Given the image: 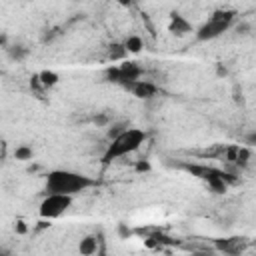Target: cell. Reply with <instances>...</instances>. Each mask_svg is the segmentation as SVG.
<instances>
[{
	"label": "cell",
	"instance_id": "6da1fadb",
	"mask_svg": "<svg viewBox=\"0 0 256 256\" xmlns=\"http://www.w3.org/2000/svg\"><path fill=\"white\" fill-rule=\"evenodd\" d=\"M94 186V180L78 174V172H70V170H52L46 178V190L48 194H70L74 196L76 192H82Z\"/></svg>",
	"mask_w": 256,
	"mask_h": 256
},
{
	"label": "cell",
	"instance_id": "7a4b0ae2",
	"mask_svg": "<svg viewBox=\"0 0 256 256\" xmlns=\"http://www.w3.org/2000/svg\"><path fill=\"white\" fill-rule=\"evenodd\" d=\"M144 140H146V132L140 130V128H124V130L118 132L112 138V142L108 144V148H106V152L102 156V162L110 164L112 160H116L120 156L136 152L138 148L144 144Z\"/></svg>",
	"mask_w": 256,
	"mask_h": 256
},
{
	"label": "cell",
	"instance_id": "3957f363",
	"mask_svg": "<svg viewBox=\"0 0 256 256\" xmlns=\"http://www.w3.org/2000/svg\"><path fill=\"white\" fill-rule=\"evenodd\" d=\"M234 16H236V12H234V10H216L214 14L210 16L208 22L198 30V34H196L198 40H214L220 34H224L230 28Z\"/></svg>",
	"mask_w": 256,
	"mask_h": 256
},
{
	"label": "cell",
	"instance_id": "277c9868",
	"mask_svg": "<svg viewBox=\"0 0 256 256\" xmlns=\"http://www.w3.org/2000/svg\"><path fill=\"white\" fill-rule=\"evenodd\" d=\"M72 204V196L70 194H48L40 204V216L44 220H54L58 216H62Z\"/></svg>",
	"mask_w": 256,
	"mask_h": 256
},
{
	"label": "cell",
	"instance_id": "5b68a950",
	"mask_svg": "<svg viewBox=\"0 0 256 256\" xmlns=\"http://www.w3.org/2000/svg\"><path fill=\"white\" fill-rule=\"evenodd\" d=\"M118 70H120V80H118V84H122L124 88L130 86L132 82H136V80L140 78V72H142L136 62H122L120 66H118Z\"/></svg>",
	"mask_w": 256,
	"mask_h": 256
},
{
	"label": "cell",
	"instance_id": "8992f818",
	"mask_svg": "<svg viewBox=\"0 0 256 256\" xmlns=\"http://www.w3.org/2000/svg\"><path fill=\"white\" fill-rule=\"evenodd\" d=\"M128 90H130L136 98H152L154 94H156V86H154V84L152 82H148V80H136V82H132L130 84V86H126Z\"/></svg>",
	"mask_w": 256,
	"mask_h": 256
},
{
	"label": "cell",
	"instance_id": "52a82bcc",
	"mask_svg": "<svg viewBox=\"0 0 256 256\" xmlns=\"http://www.w3.org/2000/svg\"><path fill=\"white\" fill-rule=\"evenodd\" d=\"M168 30L172 32V34H176V36H184V34H188V32L192 30V26H190V22H188V20H186L182 14L172 12V14H170Z\"/></svg>",
	"mask_w": 256,
	"mask_h": 256
},
{
	"label": "cell",
	"instance_id": "ba28073f",
	"mask_svg": "<svg viewBox=\"0 0 256 256\" xmlns=\"http://www.w3.org/2000/svg\"><path fill=\"white\" fill-rule=\"evenodd\" d=\"M216 246L224 252H230V254H236L242 250V244L238 238H230V240H216Z\"/></svg>",
	"mask_w": 256,
	"mask_h": 256
},
{
	"label": "cell",
	"instance_id": "9c48e42d",
	"mask_svg": "<svg viewBox=\"0 0 256 256\" xmlns=\"http://www.w3.org/2000/svg\"><path fill=\"white\" fill-rule=\"evenodd\" d=\"M96 244H98V240H96L94 236H86V238L80 242L78 250H80V254H84V256H90V254H96Z\"/></svg>",
	"mask_w": 256,
	"mask_h": 256
},
{
	"label": "cell",
	"instance_id": "30bf717a",
	"mask_svg": "<svg viewBox=\"0 0 256 256\" xmlns=\"http://www.w3.org/2000/svg\"><path fill=\"white\" fill-rule=\"evenodd\" d=\"M38 76H40V82H42V86H44V88L54 86V84L58 82V74L52 72V70H42Z\"/></svg>",
	"mask_w": 256,
	"mask_h": 256
},
{
	"label": "cell",
	"instance_id": "8fae6325",
	"mask_svg": "<svg viewBox=\"0 0 256 256\" xmlns=\"http://www.w3.org/2000/svg\"><path fill=\"white\" fill-rule=\"evenodd\" d=\"M124 46H126L128 52L138 54V52L142 50V38H140V36H130V38H128V40L124 42Z\"/></svg>",
	"mask_w": 256,
	"mask_h": 256
},
{
	"label": "cell",
	"instance_id": "7c38bea8",
	"mask_svg": "<svg viewBox=\"0 0 256 256\" xmlns=\"http://www.w3.org/2000/svg\"><path fill=\"white\" fill-rule=\"evenodd\" d=\"M248 158H250V150H248V148H240L238 146V154H236V160H234V164H236V166H246L248 164Z\"/></svg>",
	"mask_w": 256,
	"mask_h": 256
},
{
	"label": "cell",
	"instance_id": "4fadbf2b",
	"mask_svg": "<svg viewBox=\"0 0 256 256\" xmlns=\"http://www.w3.org/2000/svg\"><path fill=\"white\" fill-rule=\"evenodd\" d=\"M14 156H16V160H30V158H32V148H28V146H18L16 150H14Z\"/></svg>",
	"mask_w": 256,
	"mask_h": 256
},
{
	"label": "cell",
	"instance_id": "5bb4252c",
	"mask_svg": "<svg viewBox=\"0 0 256 256\" xmlns=\"http://www.w3.org/2000/svg\"><path fill=\"white\" fill-rule=\"evenodd\" d=\"M128 50H126V46H120V44H114V46H110V58L112 60H118V58H124V54H126Z\"/></svg>",
	"mask_w": 256,
	"mask_h": 256
},
{
	"label": "cell",
	"instance_id": "9a60e30c",
	"mask_svg": "<svg viewBox=\"0 0 256 256\" xmlns=\"http://www.w3.org/2000/svg\"><path fill=\"white\" fill-rule=\"evenodd\" d=\"M106 78H108L110 82H116V84H118V80H120V70H118V66H110L108 70H106Z\"/></svg>",
	"mask_w": 256,
	"mask_h": 256
},
{
	"label": "cell",
	"instance_id": "2e32d148",
	"mask_svg": "<svg viewBox=\"0 0 256 256\" xmlns=\"http://www.w3.org/2000/svg\"><path fill=\"white\" fill-rule=\"evenodd\" d=\"M10 56L16 58V60H20V58H24V56H26V50H24L22 46H14V48L10 50Z\"/></svg>",
	"mask_w": 256,
	"mask_h": 256
},
{
	"label": "cell",
	"instance_id": "e0dca14e",
	"mask_svg": "<svg viewBox=\"0 0 256 256\" xmlns=\"http://www.w3.org/2000/svg\"><path fill=\"white\" fill-rule=\"evenodd\" d=\"M118 234H120V238H128L132 234V230L128 228L126 224H118Z\"/></svg>",
	"mask_w": 256,
	"mask_h": 256
},
{
	"label": "cell",
	"instance_id": "ac0fdd59",
	"mask_svg": "<svg viewBox=\"0 0 256 256\" xmlns=\"http://www.w3.org/2000/svg\"><path fill=\"white\" fill-rule=\"evenodd\" d=\"M148 170H150V162H146V160L136 162V172H148Z\"/></svg>",
	"mask_w": 256,
	"mask_h": 256
},
{
	"label": "cell",
	"instance_id": "d6986e66",
	"mask_svg": "<svg viewBox=\"0 0 256 256\" xmlns=\"http://www.w3.org/2000/svg\"><path fill=\"white\" fill-rule=\"evenodd\" d=\"M246 142H248V144H252V146H256V132L248 134V136H246Z\"/></svg>",
	"mask_w": 256,
	"mask_h": 256
},
{
	"label": "cell",
	"instance_id": "ffe728a7",
	"mask_svg": "<svg viewBox=\"0 0 256 256\" xmlns=\"http://www.w3.org/2000/svg\"><path fill=\"white\" fill-rule=\"evenodd\" d=\"M16 232H18V234H24V232H26L24 222H18V224H16Z\"/></svg>",
	"mask_w": 256,
	"mask_h": 256
},
{
	"label": "cell",
	"instance_id": "44dd1931",
	"mask_svg": "<svg viewBox=\"0 0 256 256\" xmlns=\"http://www.w3.org/2000/svg\"><path fill=\"white\" fill-rule=\"evenodd\" d=\"M118 4H122V6H130L132 4V0H116Z\"/></svg>",
	"mask_w": 256,
	"mask_h": 256
},
{
	"label": "cell",
	"instance_id": "7402d4cb",
	"mask_svg": "<svg viewBox=\"0 0 256 256\" xmlns=\"http://www.w3.org/2000/svg\"><path fill=\"white\" fill-rule=\"evenodd\" d=\"M96 124H106V116H98V118H96Z\"/></svg>",
	"mask_w": 256,
	"mask_h": 256
},
{
	"label": "cell",
	"instance_id": "603a6c76",
	"mask_svg": "<svg viewBox=\"0 0 256 256\" xmlns=\"http://www.w3.org/2000/svg\"><path fill=\"white\" fill-rule=\"evenodd\" d=\"M218 74H220V76H226V68H222V66H218Z\"/></svg>",
	"mask_w": 256,
	"mask_h": 256
}]
</instances>
